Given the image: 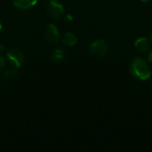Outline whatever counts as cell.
Returning <instances> with one entry per match:
<instances>
[{"instance_id":"30bf717a","label":"cell","mask_w":152,"mask_h":152,"mask_svg":"<svg viewBox=\"0 0 152 152\" xmlns=\"http://www.w3.org/2000/svg\"><path fill=\"white\" fill-rule=\"evenodd\" d=\"M17 69H8L7 71H5L4 73V79H7V80H12L16 76H17Z\"/></svg>"},{"instance_id":"277c9868","label":"cell","mask_w":152,"mask_h":152,"mask_svg":"<svg viewBox=\"0 0 152 152\" xmlns=\"http://www.w3.org/2000/svg\"><path fill=\"white\" fill-rule=\"evenodd\" d=\"M47 10L49 14L54 19H60L64 14V7L56 0H50L48 2Z\"/></svg>"},{"instance_id":"e0dca14e","label":"cell","mask_w":152,"mask_h":152,"mask_svg":"<svg viewBox=\"0 0 152 152\" xmlns=\"http://www.w3.org/2000/svg\"><path fill=\"white\" fill-rule=\"evenodd\" d=\"M142 2H149L150 0H142Z\"/></svg>"},{"instance_id":"2e32d148","label":"cell","mask_w":152,"mask_h":152,"mask_svg":"<svg viewBox=\"0 0 152 152\" xmlns=\"http://www.w3.org/2000/svg\"><path fill=\"white\" fill-rule=\"evenodd\" d=\"M1 29H2V22L0 20V31H1Z\"/></svg>"},{"instance_id":"6da1fadb","label":"cell","mask_w":152,"mask_h":152,"mask_svg":"<svg viewBox=\"0 0 152 152\" xmlns=\"http://www.w3.org/2000/svg\"><path fill=\"white\" fill-rule=\"evenodd\" d=\"M131 74L137 79L147 80L151 77V72L148 62L143 59L137 57L135 58L130 65Z\"/></svg>"},{"instance_id":"52a82bcc","label":"cell","mask_w":152,"mask_h":152,"mask_svg":"<svg viewBox=\"0 0 152 152\" xmlns=\"http://www.w3.org/2000/svg\"><path fill=\"white\" fill-rule=\"evenodd\" d=\"M38 0H12L13 4L21 10H26L33 7Z\"/></svg>"},{"instance_id":"3957f363","label":"cell","mask_w":152,"mask_h":152,"mask_svg":"<svg viewBox=\"0 0 152 152\" xmlns=\"http://www.w3.org/2000/svg\"><path fill=\"white\" fill-rule=\"evenodd\" d=\"M90 52L97 56H104L109 52V45L105 40H96L91 44Z\"/></svg>"},{"instance_id":"9a60e30c","label":"cell","mask_w":152,"mask_h":152,"mask_svg":"<svg viewBox=\"0 0 152 152\" xmlns=\"http://www.w3.org/2000/svg\"><path fill=\"white\" fill-rule=\"evenodd\" d=\"M150 40L151 41V43H152V33L150 35Z\"/></svg>"},{"instance_id":"7c38bea8","label":"cell","mask_w":152,"mask_h":152,"mask_svg":"<svg viewBox=\"0 0 152 152\" xmlns=\"http://www.w3.org/2000/svg\"><path fill=\"white\" fill-rule=\"evenodd\" d=\"M72 15H70V14H67L66 16H65V20H67V21H71L72 20Z\"/></svg>"},{"instance_id":"8fae6325","label":"cell","mask_w":152,"mask_h":152,"mask_svg":"<svg viewBox=\"0 0 152 152\" xmlns=\"http://www.w3.org/2000/svg\"><path fill=\"white\" fill-rule=\"evenodd\" d=\"M4 64H5L4 60V58L0 55V70L3 69V68L4 67Z\"/></svg>"},{"instance_id":"4fadbf2b","label":"cell","mask_w":152,"mask_h":152,"mask_svg":"<svg viewBox=\"0 0 152 152\" xmlns=\"http://www.w3.org/2000/svg\"><path fill=\"white\" fill-rule=\"evenodd\" d=\"M148 61L152 63V52H151L150 53H149V55H148Z\"/></svg>"},{"instance_id":"9c48e42d","label":"cell","mask_w":152,"mask_h":152,"mask_svg":"<svg viewBox=\"0 0 152 152\" xmlns=\"http://www.w3.org/2000/svg\"><path fill=\"white\" fill-rule=\"evenodd\" d=\"M51 59L53 62L55 63H60L63 61L64 59V51L61 48H58V49H55L53 53H52V56H51Z\"/></svg>"},{"instance_id":"ba28073f","label":"cell","mask_w":152,"mask_h":152,"mask_svg":"<svg viewBox=\"0 0 152 152\" xmlns=\"http://www.w3.org/2000/svg\"><path fill=\"white\" fill-rule=\"evenodd\" d=\"M62 42L64 45H66L68 46H73L77 44V37L75 34H73L71 32H68L64 35V37L62 38Z\"/></svg>"},{"instance_id":"7a4b0ae2","label":"cell","mask_w":152,"mask_h":152,"mask_svg":"<svg viewBox=\"0 0 152 152\" xmlns=\"http://www.w3.org/2000/svg\"><path fill=\"white\" fill-rule=\"evenodd\" d=\"M6 56L10 63L16 69L20 68L24 61V54L20 50L17 48H12L9 50L6 53Z\"/></svg>"},{"instance_id":"5b68a950","label":"cell","mask_w":152,"mask_h":152,"mask_svg":"<svg viewBox=\"0 0 152 152\" xmlns=\"http://www.w3.org/2000/svg\"><path fill=\"white\" fill-rule=\"evenodd\" d=\"M45 39L53 44H56L60 41V32L58 28L53 24H49L46 26L45 30Z\"/></svg>"},{"instance_id":"8992f818","label":"cell","mask_w":152,"mask_h":152,"mask_svg":"<svg viewBox=\"0 0 152 152\" xmlns=\"http://www.w3.org/2000/svg\"><path fill=\"white\" fill-rule=\"evenodd\" d=\"M134 47L137 52L141 53H146L150 49V43L146 37H139L134 42Z\"/></svg>"},{"instance_id":"5bb4252c","label":"cell","mask_w":152,"mask_h":152,"mask_svg":"<svg viewBox=\"0 0 152 152\" xmlns=\"http://www.w3.org/2000/svg\"><path fill=\"white\" fill-rule=\"evenodd\" d=\"M4 50V45H0V53H2Z\"/></svg>"}]
</instances>
